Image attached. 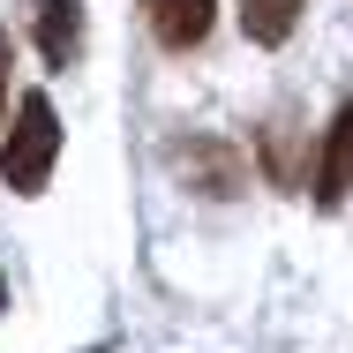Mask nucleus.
I'll list each match as a JSON object with an SVG mask.
<instances>
[{
	"instance_id": "1a4fd4ad",
	"label": "nucleus",
	"mask_w": 353,
	"mask_h": 353,
	"mask_svg": "<svg viewBox=\"0 0 353 353\" xmlns=\"http://www.w3.org/2000/svg\"><path fill=\"white\" fill-rule=\"evenodd\" d=\"M0 308H8V279H0Z\"/></svg>"
},
{
	"instance_id": "39448f33",
	"label": "nucleus",
	"mask_w": 353,
	"mask_h": 353,
	"mask_svg": "<svg viewBox=\"0 0 353 353\" xmlns=\"http://www.w3.org/2000/svg\"><path fill=\"white\" fill-rule=\"evenodd\" d=\"M353 196V98L339 105V121L323 128V150H316V203L339 211Z\"/></svg>"
},
{
	"instance_id": "7ed1b4c3",
	"label": "nucleus",
	"mask_w": 353,
	"mask_h": 353,
	"mask_svg": "<svg viewBox=\"0 0 353 353\" xmlns=\"http://www.w3.org/2000/svg\"><path fill=\"white\" fill-rule=\"evenodd\" d=\"M136 8H143V30L165 53H196L211 38V15H218V0H136Z\"/></svg>"
},
{
	"instance_id": "9d476101",
	"label": "nucleus",
	"mask_w": 353,
	"mask_h": 353,
	"mask_svg": "<svg viewBox=\"0 0 353 353\" xmlns=\"http://www.w3.org/2000/svg\"><path fill=\"white\" fill-rule=\"evenodd\" d=\"M90 353H105V346H90Z\"/></svg>"
},
{
	"instance_id": "0eeeda50",
	"label": "nucleus",
	"mask_w": 353,
	"mask_h": 353,
	"mask_svg": "<svg viewBox=\"0 0 353 353\" xmlns=\"http://www.w3.org/2000/svg\"><path fill=\"white\" fill-rule=\"evenodd\" d=\"M301 15H308V0H241L248 46H285V38L301 30Z\"/></svg>"
},
{
	"instance_id": "f03ea898",
	"label": "nucleus",
	"mask_w": 353,
	"mask_h": 353,
	"mask_svg": "<svg viewBox=\"0 0 353 353\" xmlns=\"http://www.w3.org/2000/svg\"><path fill=\"white\" fill-rule=\"evenodd\" d=\"M165 158H173V165L188 173V188H203V196H241V188H248L241 150H233V143H218V136H188V143H173Z\"/></svg>"
},
{
	"instance_id": "423d86ee",
	"label": "nucleus",
	"mask_w": 353,
	"mask_h": 353,
	"mask_svg": "<svg viewBox=\"0 0 353 353\" xmlns=\"http://www.w3.org/2000/svg\"><path fill=\"white\" fill-rule=\"evenodd\" d=\"M256 143H263V173H271V188H316V181H308V158H301V128H293V121H271Z\"/></svg>"
},
{
	"instance_id": "6e6552de",
	"label": "nucleus",
	"mask_w": 353,
	"mask_h": 353,
	"mask_svg": "<svg viewBox=\"0 0 353 353\" xmlns=\"http://www.w3.org/2000/svg\"><path fill=\"white\" fill-rule=\"evenodd\" d=\"M8 75H15V38L0 30V113H8Z\"/></svg>"
},
{
	"instance_id": "f257e3e1",
	"label": "nucleus",
	"mask_w": 353,
	"mask_h": 353,
	"mask_svg": "<svg viewBox=\"0 0 353 353\" xmlns=\"http://www.w3.org/2000/svg\"><path fill=\"white\" fill-rule=\"evenodd\" d=\"M53 158H61V113H53L46 90H23V98H15V121H8V143H0L8 188H15V196H46Z\"/></svg>"
},
{
	"instance_id": "20e7f679",
	"label": "nucleus",
	"mask_w": 353,
	"mask_h": 353,
	"mask_svg": "<svg viewBox=\"0 0 353 353\" xmlns=\"http://www.w3.org/2000/svg\"><path fill=\"white\" fill-rule=\"evenodd\" d=\"M30 8V38L53 68H75L83 61V0H23Z\"/></svg>"
}]
</instances>
